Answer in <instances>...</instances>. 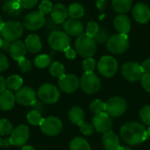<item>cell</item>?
<instances>
[{"mask_svg":"<svg viewBox=\"0 0 150 150\" xmlns=\"http://www.w3.org/2000/svg\"><path fill=\"white\" fill-rule=\"evenodd\" d=\"M68 13H69V16L71 18L78 19V18H82L83 16L84 9L80 4L74 3V4H71L69 5V7L68 9Z\"/></svg>","mask_w":150,"mask_h":150,"instance_id":"cell-28","label":"cell"},{"mask_svg":"<svg viewBox=\"0 0 150 150\" xmlns=\"http://www.w3.org/2000/svg\"><path fill=\"white\" fill-rule=\"evenodd\" d=\"M20 6L25 9H32L37 5L38 0H18Z\"/></svg>","mask_w":150,"mask_h":150,"instance_id":"cell-42","label":"cell"},{"mask_svg":"<svg viewBox=\"0 0 150 150\" xmlns=\"http://www.w3.org/2000/svg\"><path fill=\"white\" fill-rule=\"evenodd\" d=\"M120 150H132L130 148H127V147H120Z\"/></svg>","mask_w":150,"mask_h":150,"instance_id":"cell-53","label":"cell"},{"mask_svg":"<svg viewBox=\"0 0 150 150\" xmlns=\"http://www.w3.org/2000/svg\"><path fill=\"white\" fill-rule=\"evenodd\" d=\"M18 62V67L20 68V69L23 72H28V71L31 70V69H32V62L29 60H27V59H25L24 57V58L20 59Z\"/></svg>","mask_w":150,"mask_h":150,"instance_id":"cell-41","label":"cell"},{"mask_svg":"<svg viewBox=\"0 0 150 150\" xmlns=\"http://www.w3.org/2000/svg\"><path fill=\"white\" fill-rule=\"evenodd\" d=\"M50 74L54 76V77H57V78H61L62 76H63L65 75V69H64V66L59 62H54L51 64L50 66Z\"/></svg>","mask_w":150,"mask_h":150,"instance_id":"cell-31","label":"cell"},{"mask_svg":"<svg viewBox=\"0 0 150 150\" xmlns=\"http://www.w3.org/2000/svg\"><path fill=\"white\" fill-rule=\"evenodd\" d=\"M83 68L85 73H93V71L96 68L95 60L92 57L86 58L83 62Z\"/></svg>","mask_w":150,"mask_h":150,"instance_id":"cell-37","label":"cell"},{"mask_svg":"<svg viewBox=\"0 0 150 150\" xmlns=\"http://www.w3.org/2000/svg\"><path fill=\"white\" fill-rule=\"evenodd\" d=\"M102 141L106 150H120V149L119 137L111 130L104 134Z\"/></svg>","mask_w":150,"mask_h":150,"instance_id":"cell-20","label":"cell"},{"mask_svg":"<svg viewBox=\"0 0 150 150\" xmlns=\"http://www.w3.org/2000/svg\"><path fill=\"white\" fill-rule=\"evenodd\" d=\"M114 25L117 31L120 32V33L127 34L131 29V22L127 16L124 14H120L117 16L114 19Z\"/></svg>","mask_w":150,"mask_h":150,"instance_id":"cell-24","label":"cell"},{"mask_svg":"<svg viewBox=\"0 0 150 150\" xmlns=\"http://www.w3.org/2000/svg\"><path fill=\"white\" fill-rule=\"evenodd\" d=\"M99 25L98 23L91 21L88 23L87 26H86V34H88L91 37H95V35L98 33V30H99Z\"/></svg>","mask_w":150,"mask_h":150,"instance_id":"cell-39","label":"cell"},{"mask_svg":"<svg viewBox=\"0 0 150 150\" xmlns=\"http://www.w3.org/2000/svg\"><path fill=\"white\" fill-rule=\"evenodd\" d=\"M40 129L45 134L48 136H54L61 133L62 130V123L58 118L47 117L43 119L40 124Z\"/></svg>","mask_w":150,"mask_h":150,"instance_id":"cell-12","label":"cell"},{"mask_svg":"<svg viewBox=\"0 0 150 150\" xmlns=\"http://www.w3.org/2000/svg\"><path fill=\"white\" fill-rule=\"evenodd\" d=\"M79 127H80L81 132H82L84 135H91V134H92L94 128H93V127H92L91 124L83 122V123H82Z\"/></svg>","mask_w":150,"mask_h":150,"instance_id":"cell-43","label":"cell"},{"mask_svg":"<svg viewBox=\"0 0 150 150\" xmlns=\"http://www.w3.org/2000/svg\"><path fill=\"white\" fill-rule=\"evenodd\" d=\"M75 47L76 52L85 58L92 57L97 50V45L94 38L86 33H82L77 37L75 42Z\"/></svg>","mask_w":150,"mask_h":150,"instance_id":"cell-2","label":"cell"},{"mask_svg":"<svg viewBox=\"0 0 150 150\" xmlns=\"http://www.w3.org/2000/svg\"><path fill=\"white\" fill-rule=\"evenodd\" d=\"M69 118L73 124L80 126L82 123L84 122L83 121L84 112L82 108H80L78 106H74L69 112Z\"/></svg>","mask_w":150,"mask_h":150,"instance_id":"cell-26","label":"cell"},{"mask_svg":"<svg viewBox=\"0 0 150 150\" xmlns=\"http://www.w3.org/2000/svg\"><path fill=\"white\" fill-rule=\"evenodd\" d=\"M120 135L123 141L130 145L142 143L149 138L148 130L140 123L128 122L120 129Z\"/></svg>","mask_w":150,"mask_h":150,"instance_id":"cell-1","label":"cell"},{"mask_svg":"<svg viewBox=\"0 0 150 150\" xmlns=\"http://www.w3.org/2000/svg\"><path fill=\"white\" fill-rule=\"evenodd\" d=\"M11 41H8V40H3V42L1 44V47L0 48L4 51H10V47H11Z\"/></svg>","mask_w":150,"mask_h":150,"instance_id":"cell-48","label":"cell"},{"mask_svg":"<svg viewBox=\"0 0 150 150\" xmlns=\"http://www.w3.org/2000/svg\"><path fill=\"white\" fill-rule=\"evenodd\" d=\"M140 116H141V119L142 120L147 124V125H149L150 126V105H147V106H144L141 112H140Z\"/></svg>","mask_w":150,"mask_h":150,"instance_id":"cell-40","label":"cell"},{"mask_svg":"<svg viewBox=\"0 0 150 150\" xmlns=\"http://www.w3.org/2000/svg\"><path fill=\"white\" fill-rule=\"evenodd\" d=\"M37 94L40 100L47 104H54L60 98V92L58 89L50 83H45L40 86Z\"/></svg>","mask_w":150,"mask_h":150,"instance_id":"cell-9","label":"cell"},{"mask_svg":"<svg viewBox=\"0 0 150 150\" xmlns=\"http://www.w3.org/2000/svg\"><path fill=\"white\" fill-rule=\"evenodd\" d=\"M9 67V61L7 57L0 53V72L4 71Z\"/></svg>","mask_w":150,"mask_h":150,"instance_id":"cell-45","label":"cell"},{"mask_svg":"<svg viewBox=\"0 0 150 150\" xmlns=\"http://www.w3.org/2000/svg\"><path fill=\"white\" fill-rule=\"evenodd\" d=\"M26 47L25 43H23L20 40H15L11 43V47H10V54L11 56L16 60V61H19L20 59L24 58L25 53H26Z\"/></svg>","mask_w":150,"mask_h":150,"instance_id":"cell-23","label":"cell"},{"mask_svg":"<svg viewBox=\"0 0 150 150\" xmlns=\"http://www.w3.org/2000/svg\"><path fill=\"white\" fill-rule=\"evenodd\" d=\"M29 135V128L25 125H20L12 130V132L11 133V136L9 138V142L11 145L23 146L28 141Z\"/></svg>","mask_w":150,"mask_h":150,"instance_id":"cell-13","label":"cell"},{"mask_svg":"<svg viewBox=\"0 0 150 150\" xmlns=\"http://www.w3.org/2000/svg\"><path fill=\"white\" fill-rule=\"evenodd\" d=\"M112 7L115 11L119 13H126L130 11L133 1L132 0H112Z\"/></svg>","mask_w":150,"mask_h":150,"instance_id":"cell-27","label":"cell"},{"mask_svg":"<svg viewBox=\"0 0 150 150\" xmlns=\"http://www.w3.org/2000/svg\"><path fill=\"white\" fill-rule=\"evenodd\" d=\"M15 95L10 90H5L0 93V108L4 111L11 110L15 105Z\"/></svg>","mask_w":150,"mask_h":150,"instance_id":"cell-21","label":"cell"},{"mask_svg":"<svg viewBox=\"0 0 150 150\" xmlns=\"http://www.w3.org/2000/svg\"><path fill=\"white\" fill-rule=\"evenodd\" d=\"M70 150H91V147L86 140L76 137L70 142Z\"/></svg>","mask_w":150,"mask_h":150,"instance_id":"cell-29","label":"cell"},{"mask_svg":"<svg viewBox=\"0 0 150 150\" xmlns=\"http://www.w3.org/2000/svg\"><path fill=\"white\" fill-rule=\"evenodd\" d=\"M58 83L60 89L62 91L66 93H72L78 89L80 85V81L75 75L68 74L62 76L59 79Z\"/></svg>","mask_w":150,"mask_h":150,"instance_id":"cell-15","label":"cell"},{"mask_svg":"<svg viewBox=\"0 0 150 150\" xmlns=\"http://www.w3.org/2000/svg\"><path fill=\"white\" fill-rule=\"evenodd\" d=\"M2 42H3V39H2V37L0 36V47H1V44H2Z\"/></svg>","mask_w":150,"mask_h":150,"instance_id":"cell-54","label":"cell"},{"mask_svg":"<svg viewBox=\"0 0 150 150\" xmlns=\"http://www.w3.org/2000/svg\"><path fill=\"white\" fill-rule=\"evenodd\" d=\"M64 53H65V55H66V57H67L68 59L72 60V59H75V58H76V52L73 48H71L70 47H69L68 48H66L65 51H64Z\"/></svg>","mask_w":150,"mask_h":150,"instance_id":"cell-46","label":"cell"},{"mask_svg":"<svg viewBox=\"0 0 150 150\" xmlns=\"http://www.w3.org/2000/svg\"><path fill=\"white\" fill-rule=\"evenodd\" d=\"M127 102L124 98L114 97L105 103V112L110 117H119L127 110Z\"/></svg>","mask_w":150,"mask_h":150,"instance_id":"cell-7","label":"cell"},{"mask_svg":"<svg viewBox=\"0 0 150 150\" xmlns=\"http://www.w3.org/2000/svg\"><path fill=\"white\" fill-rule=\"evenodd\" d=\"M80 84L83 91L88 94L96 93L101 86L99 78L94 73H84L82 76Z\"/></svg>","mask_w":150,"mask_h":150,"instance_id":"cell-11","label":"cell"},{"mask_svg":"<svg viewBox=\"0 0 150 150\" xmlns=\"http://www.w3.org/2000/svg\"><path fill=\"white\" fill-rule=\"evenodd\" d=\"M63 29L68 35L78 37L83 33V25L77 19L69 18L63 23Z\"/></svg>","mask_w":150,"mask_h":150,"instance_id":"cell-18","label":"cell"},{"mask_svg":"<svg viewBox=\"0 0 150 150\" xmlns=\"http://www.w3.org/2000/svg\"><path fill=\"white\" fill-rule=\"evenodd\" d=\"M26 119H27L28 122L33 126H40V124L43 120L41 114L38 111H31L30 112H28Z\"/></svg>","mask_w":150,"mask_h":150,"instance_id":"cell-33","label":"cell"},{"mask_svg":"<svg viewBox=\"0 0 150 150\" xmlns=\"http://www.w3.org/2000/svg\"><path fill=\"white\" fill-rule=\"evenodd\" d=\"M90 109L95 114L105 112V103H104L103 101H101L99 99H96L91 104Z\"/></svg>","mask_w":150,"mask_h":150,"instance_id":"cell-34","label":"cell"},{"mask_svg":"<svg viewBox=\"0 0 150 150\" xmlns=\"http://www.w3.org/2000/svg\"><path fill=\"white\" fill-rule=\"evenodd\" d=\"M92 121H93L94 128L98 132H101V133H106L110 131L112 126V120L106 112L96 114Z\"/></svg>","mask_w":150,"mask_h":150,"instance_id":"cell-16","label":"cell"},{"mask_svg":"<svg viewBox=\"0 0 150 150\" xmlns=\"http://www.w3.org/2000/svg\"><path fill=\"white\" fill-rule=\"evenodd\" d=\"M53 7L54 5L49 0H43L39 5V11L42 13L43 15H47L52 11Z\"/></svg>","mask_w":150,"mask_h":150,"instance_id":"cell-36","label":"cell"},{"mask_svg":"<svg viewBox=\"0 0 150 150\" xmlns=\"http://www.w3.org/2000/svg\"><path fill=\"white\" fill-rule=\"evenodd\" d=\"M133 16L137 22L145 24L150 19V8L143 3H139L134 7Z\"/></svg>","mask_w":150,"mask_h":150,"instance_id":"cell-17","label":"cell"},{"mask_svg":"<svg viewBox=\"0 0 150 150\" xmlns=\"http://www.w3.org/2000/svg\"><path fill=\"white\" fill-rule=\"evenodd\" d=\"M22 84H23V80L18 75L10 76L6 80V85L10 90L18 91L22 87Z\"/></svg>","mask_w":150,"mask_h":150,"instance_id":"cell-30","label":"cell"},{"mask_svg":"<svg viewBox=\"0 0 150 150\" xmlns=\"http://www.w3.org/2000/svg\"><path fill=\"white\" fill-rule=\"evenodd\" d=\"M21 9L18 0H5L3 4V11L9 17H18L21 13Z\"/></svg>","mask_w":150,"mask_h":150,"instance_id":"cell-22","label":"cell"},{"mask_svg":"<svg viewBox=\"0 0 150 150\" xmlns=\"http://www.w3.org/2000/svg\"><path fill=\"white\" fill-rule=\"evenodd\" d=\"M51 63V57L47 54H40L34 60V64L37 68L44 69Z\"/></svg>","mask_w":150,"mask_h":150,"instance_id":"cell-32","label":"cell"},{"mask_svg":"<svg viewBox=\"0 0 150 150\" xmlns=\"http://www.w3.org/2000/svg\"><path fill=\"white\" fill-rule=\"evenodd\" d=\"M21 150H35L32 146H24Z\"/></svg>","mask_w":150,"mask_h":150,"instance_id":"cell-51","label":"cell"},{"mask_svg":"<svg viewBox=\"0 0 150 150\" xmlns=\"http://www.w3.org/2000/svg\"><path fill=\"white\" fill-rule=\"evenodd\" d=\"M11 143H10V142H9V140H7V141H2V139H1V137H0V148L2 147V146H9Z\"/></svg>","mask_w":150,"mask_h":150,"instance_id":"cell-50","label":"cell"},{"mask_svg":"<svg viewBox=\"0 0 150 150\" xmlns=\"http://www.w3.org/2000/svg\"><path fill=\"white\" fill-rule=\"evenodd\" d=\"M141 81H142V87L147 91L150 92V74H144L143 76L142 77Z\"/></svg>","mask_w":150,"mask_h":150,"instance_id":"cell-44","label":"cell"},{"mask_svg":"<svg viewBox=\"0 0 150 150\" xmlns=\"http://www.w3.org/2000/svg\"><path fill=\"white\" fill-rule=\"evenodd\" d=\"M6 81L4 80V78L0 76V93H2L3 91H5V88H6Z\"/></svg>","mask_w":150,"mask_h":150,"instance_id":"cell-49","label":"cell"},{"mask_svg":"<svg viewBox=\"0 0 150 150\" xmlns=\"http://www.w3.org/2000/svg\"><path fill=\"white\" fill-rule=\"evenodd\" d=\"M98 69L99 73L104 76L112 77L118 70V62L112 56L105 55L99 60L98 63Z\"/></svg>","mask_w":150,"mask_h":150,"instance_id":"cell-8","label":"cell"},{"mask_svg":"<svg viewBox=\"0 0 150 150\" xmlns=\"http://www.w3.org/2000/svg\"><path fill=\"white\" fill-rule=\"evenodd\" d=\"M129 47V40L127 34L118 33L111 36L106 41V47L112 54H122Z\"/></svg>","mask_w":150,"mask_h":150,"instance_id":"cell-4","label":"cell"},{"mask_svg":"<svg viewBox=\"0 0 150 150\" xmlns=\"http://www.w3.org/2000/svg\"><path fill=\"white\" fill-rule=\"evenodd\" d=\"M46 23L45 15L40 13L39 11H32L28 13L24 20H23V26L25 27L27 30L30 31H36L40 29Z\"/></svg>","mask_w":150,"mask_h":150,"instance_id":"cell-10","label":"cell"},{"mask_svg":"<svg viewBox=\"0 0 150 150\" xmlns=\"http://www.w3.org/2000/svg\"><path fill=\"white\" fill-rule=\"evenodd\" d=\"M68 16V9L65 7V5L62 4H56L54 5L51 11V18L56 25L63 24L67 20Z\"/></svg>","mask_w":150,"mask_h":150,"instance_id":"cell-19","label":"cell"},{"mask_svg":"<svg viewBox=\"0 0 150 150\" xmlns=\"http://www.w3.org/2000/svg\"><path fill=\"white\" fill-rule=\"evenodd\" d=\"M148 134H149V135H150V126L149 127V129H148Z\"/></svg>","mask_w":150,"mask_h":150,"instance_id":"cell-55","label":"cell"},{"mask_svg":"<svg viewBox=\"0 0 150 150\" xmlns=\"http://www.w3.org/2000/svg\"><path fill=\"white\" fill-rule=\"evenodd\" d=\"M141 66L144 74H150V59L144 61Z\"/></svg>","mask_w":150,"mask_h":150,"instance_id":"cell-47","label":"cell"},{"mask_svg":"<svg viewBox=\"0 0 150 150\" xmlns=\"http://www.w3.org/2000/svg\"><path fill=\"white\" fill-rule=\"evenodd\" d=\"M16 101L22 105H33L36 102V93L30 87H22L15 93Z\"/></svg>","mask_w":150,"mask_h":150,"instance_id":"cell-14","label":"cell"},{"mask_svg":"<svg viewBox=\"0 0 150 150\" xmlns=\"http://www.w3.org/2000/svg\"><path fill=\"white\" fill-rule=\"evenodd\" d=\"M25 45L26 49L32 54L40 52L42 47L40 39L37 34H29L25 40Z\"/></svg>","mask_w":150,"mask_h":150,"instance_id":"cell-25","label":"cell"},{"mask_svg":"<svg viewBox=\"0 0 150 150\" xmlns=\"http://www.w3.org/2000/svg\"><path fill=\"white\" fill-rule=\"evenodd\" d=\"M24 33V26L18 21L11 20L5 22L3 28L0 31L1 36L4 40L8 41H15L19 39Z\"/></svg>","mask_w":150,"mask_h":150,"instance_id":"cell-3","label":"cell"},{"mask_svg":"<svg viewBox=\"0 0 150 150\" xmlns=\"http://www.w3.org/2000/svg\"><path fill=\"white\" fill-rule=\"evenodd\" d=\"M48 44L50 47L55 51H65L69 47L70 38L69 36L62 31H53L48 36Z\"/></svg>","mask_w":150,"mask_h":150,"instance_id":"cell-5","label":"cell"},{"mask_svg":"<svg viewBox=\"0 0 150 150\" xmlns=\"http://www.w3.org/2000/svg\"><path fill=\"white\" fill-rule=\"evenodd\" d=\"M121 73L122 76L129 82H136L141 80L144 75L142 66L135 62H126L122 66Z\"/></svg>","mask_w":150,"mask_h":150,"instance_id":"cell-6","label":"cell"},{"mask_svg":"<svg viewBox=\"0 0 150 150\" xmlns=\"http://www.w3.org/2000/svg\"><path fill=\"white\" fill-rule=\"evenodd\" d=\"M108 37H109V33L106 31V29L105 28H99L98 33L94 37V40H95L96 42L103 43V42L108 40V39H109Z\"/></svg>","mask_w":150,"mask_h":150,"instance_id":"cell-38","label":"cell"},{"mask_svg":"<svg viewBox=\"0 0 150 150\" xmlns=\"http://www.w3.org/2000/svg\"><path fill=\"white\" fill-rule=\"evenodd\" d=\"M12 130H13L12 125L9 120H7L5 119L0 120V135L11 134Z\"/></svg>","mask_w":150,"mask_h":150,"instance_id":"cell-35","label":"cell"},{"mask_svg":"<svg viewBox=\"0 0 150 150\" xmlns=\"http://www.w3.org/2000/svg\"><path fill=\"white\" fill-rule=\"evenodd\" d=\"M4 20H3V18L0 17V31H1V29L3 28V26H4Z\"/></svg>","mask_w":150,"mask_h":150,"instance_id":"cell-52","label":"cell"}]
</instances>
